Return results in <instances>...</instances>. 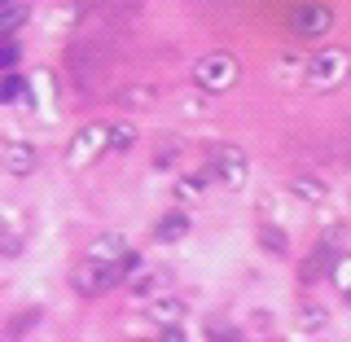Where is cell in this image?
<instances>
[{"instance_id": "9a60e30c", "label": "cell", "mask_w": 351, "mask_h": 342, "mask_svg": "<svg viewBox=\"0 0 351 342\" xmlns=\"http://www.w3.org/2000/svg\"><path fill=\"white\" fill-rule=\"evenodd\" d=\"M290 193L299 197V202H307V206H321L325 197H329V189L321 180H312V175H299V180H290Z\"/></svg>"}, {"instance_id": "7c38bea8", "label": "cell", "mask_w": 351, "mask_h": 342, "mask_svg": "<svg viewBox=\"0 0 351 342\" xmlns=\"http://www.w3.org/2000/svg\"><path fill=\"white\" fill-rule=\"evenodd\" d=\"M189 215L184 211H171V215H162L158 219V228H154V241H162V246H171V241H184L189 237Z\"/></svg>"}, {"instance_id": "7a4b0ae2", "label": "cell", "mask_w": 351, "mask_h": 342, "mask_svg": "<svg viewBox=\"0 0 351 342\" xmlns=\"http://www.w3.org/2000/svg\"><path fill=\"white\" fill-rule=\"evenodd\" d=\"M101 154H110V123H88L71 136V145H66V167L71 171H84L93 167Z\"/></svg>"}, {"instance_id": "ac0fdd59", "label": "cell", "mask_w": 351, "mask_h": 342, "mask_svg": "<svg viewBox=\"0 0 351 342\" xmlns=\"http://www.w3.org/2000/svg\"><path fill=\"white\" fill-rule=\"evenodd\" d=\"M259 246L268 250V255H277V259H281L285 250H290V237H285L277 224H259Z\"/></svg>"}, {"instance_id": "484cf974", "label": "cell", "mask_w": 351, "mask_h": 342, "mask_svg": "<svg viewBox=\"0 0 351 342\" xmlns=\"http://www.w3.org/2000/svg\"><path fill=\"white\" fill-rule=\"evenodd\" d=\"M347 303H351V294H347Z\"/></svg>"}, {"instance_id": "277c9868", "label": "cell", "mask_w": 351, "mask_h": 342, "mask_svg": "<svg viewBox=\"0 0 351 342\" xmlns=\"http://www.w3.org/2000/svg\"><path fill=\"white\" fill-rule=\"evenodd\" d=\"M347 75H351L347 49H316L312 66H307V84L321 88V93H334V88H343Z\"/></svg>"}, {"instance_id": "d6986e66", "label": "cell", "mask_w": 351, "mask_h": 342, "mask_svg": "<svg viewBox=\"0 0 351 342\" xmlns=\"http://www.w3.org/2000/svg\"><path fill=\"white\" fill-rule=\"evenodd\" d=\"M119 101H123L128 110H145V106H154L158 101V88H123V93H119Z\"/></svg>"}, {"instance_id": "ba28073f", "label": "cell", "mask_w": 351, "mask_h": 342, "mask_svg": "<svg viewBox=\"0 0 351 342\" xmlns=\"http://www.w3.org/2000/svg\"><path fill=\"white\" fill-rule=\"evenodd\" d=\"M307 66H312V58H303V53H281V58L272 62V80L281 88H303L307 84Z\"/></svg>"}, {"instance_id": "3957f363", "label": "cell", "mask_w": 351, "mask_h": 342, "mask_svg": "<svg viewBox=\"0 0 351 342\" xmlns=\"http://www.w3.org/2000/svg\"><path fill=\"white\" fill-rule=\"evenodd\" d=\"M206 175H211L215 184H224V189H241L250 175V158L246 149L237 145H215L211 154H206Z\"/></svg>"}, {"instance_id": "8992f818", "label": "cell", "mask_w": 351, "mask_h": 342, "mask_svg": "<svg viewBox=\"0 0 351 342\" xmlns=\"http://www.w3.org/2000/svg\"><path fill=\"white\" fill-rule=\"evenodd\" d=\"M329 27H334V9L329 5H299L294 9V31L303 40H325Z\"/></svg>"}, {"instance_id": "4fadbf2b", "label": "cell", "mask_w": 351, "mask_h": 342, "mask_svg": "<svg viewBox=\"0 0 351 342\" xmlns=\"http://www.w3.org/2000/svg\"><path fill=\"white\" fill-rule=\"evenodd\" d=\"M162 290H167V272H136V277H132V299L136 303L158 299Z\"/></svg>"}, {"instance_id": "e0dca14e", "label": "cell", "mask_w": 351, "mask_h": 342, "mask_svg": "<svg viewBox=\"0 0 351 342\" xmlns=\"http://www.w3.org/2000/svg\"><path fill=\"white\" fill-rule=\"evenodd\" d=\"M206 184H215L206 171H202V175H180V180H176V197H180V202H197Z\"/></svg>"}, {"instance_id": "9c48e42d", "label": "cell", "mask_w": 351, "mask_h": 342, "mask_svg": "<svg viewBox=\"0 0 351 342\" xmlns=\"http://www.w3.org/2000/svg\"><path fill=\"white\" fill-rule=\"evenodd\" d=\"M334 259H338V246H329V241H321V246H312V255L303 259V268H299V277L303 285H312V281H321L334 272Z\"/></svg>"}, {"instance_id": "ffe728a7", "label": "cell", "mask_w": 351, "mask_h": 342, "mask_svg": "<svg viewBox=\"0 0 351 342\" xmlns=\"http://www.w3.org/2000/svg\"><path fill=\"white\" fill-rule=\"evenodd\" d=\"M180 141L171 136H158V145H154V167H176V158H180Z\"/></svg>"}, {"instance_id": "2e32d148", "label": "cell", "mask_w": 351, "mask_h": 342, "mask_svg": "<svg viewBox=\"0 0 351 342\" xmlns=\"http://www.w3.org/2000/svg\"><path fill=\"white\" fill-rule=\"evenodd\" d=\"M325 329H329V312L316 307V303H303L299 307V334L312 338V334H325Z\"/></svg>"}, {"instance_id": "8fae6325", "label": "cell", "mask_w": 351, "mask_h": 342, "mask_svg": "<svg viewBox=\"0 0 351 342\" xmlns=\"http://www.w3.org/2000/svg\"><path fill=\"white\" fill-rule=\"evenodd\" d=\"M145 316H149L158 329H162V325H180V321H184V299H180V294H158V299L145 303Z\"/></svg>"}, {"instance_id": "44dd1931", "label": "cell", "mask_w": 351, "mask_h": 342, "mask_svg": "<svg viewBox=\"0 0 351 342\" xmlns=\"http://www.w3.org/2000/svg\"><path fill=\"white\" fill-rule=\"evenodd\" d=\"M329 281H334V290L343 294V299L351 294V250H347V255H338V259H334V272H329Z\"/></svg>"}, {"instance_id": "603a6c76", "label": "cell", "mask_w": 351, "mask_h": 342, "mask_svg": "<svg viewBox=\"0 0 351 342\" xmlns=\"http://www.w3.org/2000/svg\"><path fill=\"white\" fill-rule=\"evenodd\" d=\"M22 97V75L18 71H9L5 75V84H0V101H18Z\"/></svg>"}, {"instance_id": "cb8c5ba5", "label": "cell", "mask_w": 351, "mask_h": 342, "mask_svg": "<svg viewBox=\"0 0 351 342\" xmlns=\"http://www.w3.org/2000/svg\"><path fill=\"white\" fill-rule=\"evenodd\" d=\"M36 321H40V316H36V312H27V316H18V321H14V325H9V338H22V334H27V329H31V325H36Z\"/></svg>"}, {"instance_id": "5b68a950", "label": "cell", "mask_w": 351, "mask_h": 342, "mask_svg": "<svg viewBox=\"0 0 351 342\" xmlns=\"http://www.w3.org/2000/svg\"><path fill=\"white\" fill-rule=\"evenodd\" d=\"M66 75L88 88L97 75H101V53H97L93 44H71V49H66Z\"/></svg>"}, {"instance_id": "6da1fadb", "label": "cell", "mask_w": 351, "mask_h": 342, "mask_svg": "<svg viewBox=\"0 0 351 342\" xmlns=\"http://www.w3.org/2000/svg\"><path fill=\"white\" fill-rule=\"evenodd\" d=\"M237 84V58L233 53H202L193 62V88L197 93H228Z\"/></svg>"}, {"instance_id": "7402d4cb", "label": "cell", "mask_w": 351, "mask_h": 342, "mask_svg": "<svg viewBox=\"0 0 351 342\" xmlns=\"http://www.w3.org/2000/svg\"><path fill=\"white\" fill-rule=\"evenodd\" d=\"M22 18H27V9H22L18 0H5V22H0V31H5V36H14V31L22 27Z\"/></svg>"}, {"instance_id": "52a82bcc", "label": "cell", "mask_w": 351, "mask_h": 342, "mask_svg": "<svg viewBox=\"0 0 351 342\" xmlns=\"http://www.w3.org/2000/svg\"><path fill=\"white\" fill-rule=\"evenodd\" d=\"M0 162H5L9 175H36V167H40V149L31 145V141H5V149H0Z\"/></svg>"}, {"instance_id": "d4e9b609", "label": "cell", "mask_w": 351, "mask_h": 342, "mask_svg": "<svg viewBox=\"0 0 351 342\" xmlns=\"http://www.w3.org/2000/svg\"><path fill=\"white\" fill-rule=\"evenodd\" d=\"M343 237H347V224H329V233H325L329 246H343Z\"/></svg>"}, {"instance_id": "30bf717a", "label": "cell", "mask_w": 351, "mask_h": 342, "mask_svg": "<svg viewBox=\"0 0 351 342\" xmlns=\"http://www.w3.org/2000/svg\"><path fill=\"white\" fill-rule=\"evenodd\" d=\"M128 255V237L123 233H97L93 241H88L84 259H97V263H114Z\"/></svg>"}, {"instance_id": "5bb4252c", "label": "cell", "mask_w": 351, "mask_h": 342, "mask_svg": "<svg viewBox=\"0 0 351 342\" xmlns=\"http://www.w3.org/2000/svg\"><path fill=\"white\" fill-rule=\"evenodd\" d=\"M136 123H132V119H114V123H110V154H128L132 145H136Z\"/></svg>"}]
</instances>
